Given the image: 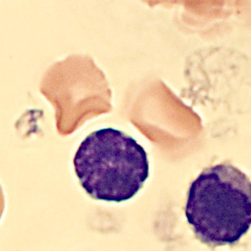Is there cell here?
Returning <instances> with one entry per match:
<instances>
[{
  "mask_svg": "<svg viewBox=\"0 0 251 251\" xmlns=\"http://www.w3.org/2000/svg\"><path fill=\"white\" fill-rule=\"evenodd\" d=\"M185 214L202 242L214 245L237 242L251 223L249 179L229 164L205 170L190 187Z\"/></svg>",
  "mask_w": 251,
  "mask_h": 251,
  "instance_id": "6da1fadb",
  "label": "cell"
},
{
  "mask_svg": "<svg viewBox=\"0 0 251 251\" xmlns=\"http://www.w3.org/2000/svg\"><path fill=\"white\" fill-rule=\"evenodd\" d=\"M42 92L57 107L104 105L108 90L102 71L89 55L74 54L54 63L43 80Z\"/></svg>",
  "mask_w": 251,
  "mask_h": 251,
  "instance_id": "3957f363",
  "label": "cell"
},
{
  "mask_svg": "<svg viewBox=\"0 0 251 251\" xmlns=\"http://www.w3.org/2000/svg\"><path fill=\"white\" fill-rule=\"evenodd\" d=\"M73 162L81 186L98 200L119 202L129 199L149 176L144 148L132 137L111 127L88 135Z\"/></svg>",
  "mask_w": 251,
  "mask_h": 251,
  "instance_id": "7a4b0ae2",
  "label": "cell"
}]
</instances>
